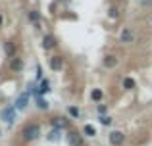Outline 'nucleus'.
<instances>
[{
  "label": "nucleus",
  "instance_id": "obj_1",
  "mask_svg": "<svg viewBox=\"0 0 152 146\" xmlns=\"http://www.w3.org/2000/svg\"><path fill=\"white\" fill-rule=\"evenodd\" d=\"M21 135H23V140H25V142L37 140L39 135H41V125H39V123H27L25 127H23Z\"/></svg>",
  "mask_w": 152,
  "mask_h": 146
},
{
  "label": "nucleus",
  "instance_id": "obj_2",
  "mask_svg": "<svg viewBox=\"0 0 152 146\" xmlns=\"http://www.w3.org/2000/svg\"><path fill=\"white\" fill-rule=\"evenodd\" d=\"M108 140H110L112 146H121L125 142V135H123L121 131H112L110 135H108Z\"/></svg>",
  "mask_w": 152,
  "mask_h": 146
},
{
  "label": "nucleus",
  "instance_id": "obj_3",
  "mask_svg": "<svg viewBox=\"0 0 152 146\" xmlns=\"http://www.w3.org/2000/svg\"><path fill=\"white\" fill-rule=\"evenodd\" d=\"M15 106H8V108H4L2 110V119L6 121V123H12V121L15 119Z\"/></svg>",
  "mask_w": 152,
  "mask_h": 146
},
{
  "label": "nucleus",
  "instance_id": "obj_4",
  "mask_svg": "<svg viewBox=\"0 0 152 146\" xmlns=\"http://www.w3.org/2000/svg\"><path fill=\"white\" fill-rule=\"evenodd\" d=\"M119 41H121V42H125V44L133 42V41H135V33H133V29L125 27V29L121 31V35H119Z\"/></svg>",
  "mask_w": 152,
  "mask_h": 146
},
{
  "label": "nucleus",
  "instance_id": "obj_5",
  "mask_svg": "<svg viewBox=\"0 0 152 146\" xmlns=\"http://www.w3.org/2000/svg\"><path fill=\"white\" fill-rule=\"evenodd\" d=\"M10 69H12V71H15V73L21 71V69H23V60H21V58H18V56H14L10 60Z\"/></svg>",
  "mask_w": 152,
  "mask_h": 146
},
{
  "label": "nucleus",
  "instance_id": "obj_6",
  "mask_svg": "<svg viewBox=\"0 0 152 146\" xmlns=\"http://www.w3.org/2000/svg\"><path fill=\"white\" fill-rule=\"evenodd\" d=\"M27 102H29V92L21 94V96L15 100V110H25L27 108Z\"/></svg>",
  "mask_w": 152,
  "mask_h": 146
},
{
  "label": "nucleus",
  "instance_id": "obj_7",
  "mask_svg": "<svg viewBox=\"0 0 152 146\" xmlns=\"http://www.w3.org/2000/svg\"><path fill=\"white\" fill-rule=\"evenodd\" d=\"M56 46V38L52 37V35H45V38H42V48L45 50H52Z\"/></svg>",
  "mask_w": 152,
  "mask_h": 146
},
{
  "label": "nucleus",
  "instance_id": "obj_8",
  "mask_svg": "<svg viewBox=\"0 0 152 146\" xmlns=\"http://www.w3.org/2000/svg\"><path fill=\"white\" fill-rule=\"evenodd\" d=\"M62 65H64L62 56H52V58H50V69L58 71V69H62Z\"/></svg>",
  "mask_w": 152,
  "mask_h": 146
},
{
  "label": "nucleus",
  "instance_id": "obj_9",
  "mask_svg": "<svg viewBox=\"0 0 152 146\" xmlns=\"http://www.w3.org/2000/svg\"><path fill=\"white\" fill-rule=\"evenodd\" d=\"M115 65H118V58H115V56H106V58H104V68L114 69Z\"/></svg>",
  "mask_w": 152,
  "mask_h": 146
},
{
  "label": "nucleus",
  "instance_id": "obj_10",
  "mask_svg": "<svg viewBox=\"0 0 152 146\" xmlns=\"http://www.w3.org/2000/svg\"><path fill=\"white\" fill-rule=\"evenodd\" d=\"M52 125H54V129H60V131H62V129L67 127V119L66 117H56V119L52 121Z\"/></svg>",
  "mask_w": 152,
  "mask_h": 146
},
{
  "label": "nucleus",
  "instance_id": "obj_11",
  "mask_svg": "<svg viewBox=\"0 0 152 146\" xmlns=\"http://www.w3.org/2000/svg\"><path fill=\"white\" fill-rule=\"evenodd\" d=\"M37 108H39V110H48L50 104H48V102H46L42 96H37Z\"/></svg>",
  "mask_w": 152,
  "mask_h": 146
},
{
  "label": "nucleus",
  "instance_id": "obj_12",
  "mask_svg": "<svg viewBox=\"0 0 152 146\" xmlns=\"http://www.w3.org/2000/svg\"><path fill=\"white\" fill-rule=\"evenodd\" d=\"M4 50H6L8 56H12V58L15 56V46H14V42H6V44H4Z\"/></svg>",
  "mask_w": 152,
  "mask_h": 146
},
{
  "label": "nucleus",
  "instance_id": "obj_13",
  "mask_svg": "<svg viewBox=\"0 0 152 146\" xmlns=\"http://www.w3.org/2000/svg\"><path fill=\"white\" fill-rule=\"evenodd\" d=\"M83 133H85L87 137H96V127H93V125H85V127H83Z\"/></svg>",
  "mask_w": 152,
  "mask_h": 146
},
{
  "label": "nucleus",
  "instance_id": "obj_14",
  "mask_svg": "<svg viewBox=\"0 0 152 146\" xmlns=\"http://www.w3.org/2000/svg\"><path fill=\"white\" fill-rule=\"evenodd\" d=\"M67 113H69L73 119H79V115H81V112H79V108H75V106H69L67 108Z\"/></svg>",
  "mask_w": 152,
  "mask_h": 146
},
{
  "label": "nucleus",
  "instance_id": "obj_15",
  "mask_svg": "<svg viewBox=\"0 0 152 146\" xmlns=\"http://www.w3.org/2000/svg\"><path fill=\"white\" fill-rule=\"evenodd\" d=\"M102 90L100 89H93V92H91V98H93V100H96V102H100L102 100Z\"/></svg>",
  "mask_w": 152,
  "mask_h": 146
},
{
  "label": "nucleus",
  "instance_id": "obj_16",
  "mask_svg": "<svg viewBox=\"0 0 152 146\" xmlns=\"http://www.w3.org/2000/svg\"><path fill=\"white\" fill-rule=\"evenodd\" d=\"M67 139H69L71 146H81V144H79V137H77V133H69V135H67Z\"/></svg>",
  "mask_w": 152,
  "mask_h": 146
},
{
  "label": "nucleus",
  "instance_id": "obj_17",
  "mask_svg": "<svg viewBox=\"0 0 152 146\" xmlns=\"http://www.w3.org/2000/svg\"><path fill=\"white\" fill-rule=\"evenodd\" d=\"M60 133H62L60 129H54V131H52L50 135H48V140H52V142H56V140H60Z\"/></svg>",
  "mask_w": 152,
  "mask_h": 146
},
{
  "label": "nucleus",
  "instance_id": "obj_18",
  "mask_svg": "<svg viewBox=\"0 0 152 146\" xmlns=\"http://www.w3.org/2000/svg\"><path fill=\"white\" fill-rule=\"evenodd\" d=\"M123 86H125V89H135V81L131 77H125L123 79Z\"/></svg>",
  "mask_w": 152,
  "mask_h": 146
},
{
  "label": "nucleus",
  "instance_id": "obj_19",
  "mask_svg": "<svg viewBox=\"0 0 152 146\" xmlns=\"http://www.w3.org/2000/svg\"><path fill=\"white\" fill-rule=\"evenodd\" d=\"M98 119H100V123L106 125V127H108V125H112V117H108V115H100Z\"/></svg>",
  "mask_w": 152,
  "mask_h": 146
},
{
  "label": "nucleus",
  "instance_id": "obj_20",
  "mask_svg": "<svg viewBox=\"0 0 152 146\" xmlns=\"http://www.w3.org/2000/svg\"><path fill=\"white\" fill-rule=\"evenodd\" d=\"M29 19L31 21H35V23H39V12H29Z\"/></svg>",
  "mask_w": 152,
  "mask_h": 146
},
{
  "label": "nucleus",
  "instance_id": "obj_21",
  "mask_svg": "<svg viewBox=\"0 0 152 146\" xmlns=\"http://www.w3.org/2000/svg\"><path fill=\"white\" fill-rule=\"evenodd\" d=\"M115 15H118V10H115V8H112V10H110V17H115Z\"/></svg>",
  "mask_w": 152,
  "mask_h": 146
},
{
  "label": "nucleus",
  "instance_id": "obj_22",
  "mask_svg": "<svg viewBox=\"0 0 152 146\" xmlns=\"http://www.w3.org/2000/svg\"><path fill=\"white\" fill-rule=\"evenodd\" d=\"M98 112H100V113H104V112H106V106H104V104H100V106H98Z\"/></svg>",
  "mask_w": 152,
  "mask_h": 146
},
{
  "label": "nucleus",
  "instance_id": "obj_23",
  "mask_svg": "<svg viewBox=\"0 0 152 146\" xmlns=\"http://www.w3.org/2000/svg\"><path fill=\"white\" fill-rule=\"evenodd\" d=\"M2 21H4V19H2V15H0V25H2Z\"/></svg>",
  "mask_w": 152,
  "mask_h": 146
},
{
  "label": "nucleus",
  "instance_id": "obj_24",
  "mask_svg": "<svg viewBox=\"0 0 152 146\" xmlns=\"http://www.w3.org/2000/svg\"><path fill=\"white\" fill-rule=\"evenodd\" d=\"M0 135H2V131H0Z\"/></svg>",
  "mask_w": 152,
  "mask_h": 146
}]
</instances>
